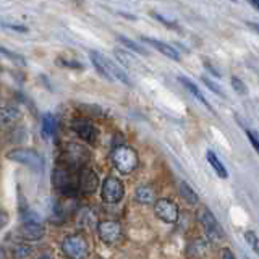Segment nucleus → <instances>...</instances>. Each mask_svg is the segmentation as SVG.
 <instances>
[{"label":"nucleus","instance_id":"f257e3e1","mask_svg":"<svg viewBox=\"0 0 259 259\" xmlns=\"http://www.w3.org/2000/svg\"><path fill=\"white\" fill-rule=\"evenodd\" d=\"M52 183L65 198H73L78 193V170L58 164L52 172Z\"/></svg>","mask_w":259,"mask_h":259},{"label":"nucleus","instance_id":"f03ea898","mask_svg":"<svg viewBox=\"0 0 259 259\" xmlns=\"http://www.w3.org/2000/svg\"><path fill=\"white\" fill-rule=\"evenodd\" d=\"M112 162L114 167L119 170L120 173H131L134 172L139 165V157L138 152L134 151L133 147H130L127 144H120L114 147L112 151Z\"/></svg>","mask_w":259,"mask_h":259},{"label":"nucleus","instance_id":"7ed1b4c3","mask_svg":"<svg viewBox=\"0 0 259 259\" xmlns=\"http://www.w3.org/2000/svg\"><path fill=\"white\" fill-rule=\"evenodd\" d=\"M62 251L68 259H86L89 256V242L83 233H73L62 240Z\"/></svg>","mask_w":259,"mask_h":259},{"label":"nucleus","instance_id":"20e7f679","mask_svg":"<svg viewBox=\"0 0 259 259\" xmlns=\"http://www.w3.org/2000/svg\"><path fill=\"white\" fill-rule=\"evenodd\" d=\"M88 160H89V151L84 146L68 142V144L63 147L62 165L73 168V170H80V168L86 167Z\"/></svg>","mask_w":259,"mask_h":259},{"label":"nucleus","instance_id":"39448f33","mask_svg":"<svg viewBox=\"0 0 259 259\" xmlns=\"http://www.w3.org/2000/svg\"><path fill=\"white\" fill-rule=\"evenodd\" d=\"M6 159L18 162V164H23L26 167H29L31 170H37L41 172L44 167V160L41 157V154L34 149L29 147H15L11 151L6 152Z\"/></svg>","mask_w":259,"mask_h":259},{"label":"nucleus","instance_id":"423d86ee","mask_svg":"<svg viewBox=\"0 0 259 259\" xmlns=\"http://www.w3.org/2000/svg\"><path fill=\"white\" fill-rule=\"evenodd\" d=\"M101 196H102L104 203L119 204L120 201L123 199V196H125V186H123V183L117 177H114V175H109V177L102 181Z\"/></svg>","mask_w":259,"mask_h":259},{"label":"nucleus","instance_id":"0eeeda50","mask_svg":"<svg viewBox=\"0 0 259 259\" xmlns=\"http://www.w3.org/2000/svg\"><path fill=\"white\" fill-rule=\"evenodd\" d=\"M97 235L106 245H117L123 240V229L119 220H101L97 224Z\"/></svg>","mask_w":259,"mask_h":259},{"label":"nucleus","instance_id":"6e6552de","mask_svg":"<svg viewBox=\"0 0 259 259\" xmlns=\"http://www.w3.org/2000/svg\"><path fill=\"white\" fill-rule=\"evenodd\" d=\"M198 219L201 225H203L204 232L207 233V237H209L211 240H220L224 238V229L219 225L217 219L214 217V214L207 209V207H201V209L198 211Z\"/></svg>","mask_w":259,"mask_h":259},{"label":"nucleus","instance_id":"1a4fd4ad","mask_svg":"<svg viewBox=\"0 0 259 259\" xmlns=\"http://www.w3.org/2000/svg\"><path fill=\"white\" fill-rule=\"evenodd\" d=\"M154 212H155V216L165 224H175L178 220V214H180L178 206L175 204L172 199H167V198L155 199Z\"/></svg>","mask_w":259,"mask_h":259},{"label":"nucleus","instance_id":"9d476101","mask_svg":"<svg viewBox=\"0 0 259 259\" xmlns=\"http://www.w3.org/2000/svg\"><path fill=\"white\" fill-rule=\"evenodd\" d=\"M99 188V177L89 167H83L78 170V191L84 194H93Z\"/></svg>","mask_w":259,"mask_h":259},{"label":"nucleus","instance_id":"9b49d317","mask_svg":"<svg viewBox=\"0 0 259 259\" xmlns=\"http://www.w3.org/2000/svg\"><path fill=\"white\" fill-rule=\"evenodd\" d=\"M71 130L80 136L83 141L89 142V144H94L97 141V128L93 125V122L88 120V119H75L71 122Z\"/></svg>","mask_w":259,"mask_h":259},{"label":"nucleus","instance_id":"f8f14e48","mask_svg":"<svg viewBox=\"0 0 259 259\" xmlns=\"http://www.w3.org/2000/svg\"><path fill=\"white\" fill-rule=\"evenodd\" d=\"M102 62H104V65H106L107 73L110 75V78H112V81L117 80V81H120V83H123V84H127V86H131L133 83H131V80L128 78V75H127L125 70H122V68L119 67V65L114 63V62L110 60V58H107L106 55H102Z\"/></svg>","mask_w":259,"mask_h":259},{"label":"nucleus","instance_id":"ddd939ff","mask_svg":"<svg viewBox=\"0 0 259 259\" xmlns=\"http://www.w3.org/2000/svg\"><path fill=\"white\" fill-rule=\"evenodd\" d=\"M45 235V229L42 224H23L19 227V237L28 242H37Z\"/></svg>","mask_w":259,"mask_h":259},{"label":"nucleus","instance_id":"4468645a","mask_svg":"<svg viewBox=\"0 0 259 259\" xmlns=\"http://www.w3.org/2000/svg\"><path fill=\"white\" fill-rule=\"evenodd\" d=\"M141 41L142 42H146L149 45H152V47L155 50H159L162 55H165L168 58H172V60H180V54H178V50H175L172 45H168L165 42H162V41H155V39H151V37H146V36H142L141 37Z\"/></svg>","mask_w":259,"mask_h":259},{"label":"nucleus","instance_id":"2eb2a0df","mask_svg":"<svg viewBox=\"0 0 259 259\" xmlns=\"http://www.w3.org/2000/svg\"><path fill=\"white\" fill-rule=\"evenodd\" d=\"M19 110L15 107H0V130H6L13 127L19 120Z\"/></svg>","mask_w":259,"mask_h":259},{"label":"nucleus","instance_id":"dca6fc26","mask_svg":"<svg viewBox=\"0 0 259 259\" xmlns=\"http://www.w3.org/2000/svg\"><path fill=\"white\" fill-rule=\"evenodd\" d=\"M134 199L138 201L139 204H144V206H149V204H154L155 203V191L152 186L149 185H141L136 188L134 191Z\"/></svg>","mask_w":259,"mask_h":259},{"label":"nucleus","instance_id":"f3484780","mask_svg":"<svg viewBox=\"0 0 259 259\" xmlns=\"http://www.w3.org/2000/svg\"><path fill=\"white\" fill-rule=\"evenodd\" d=\"M178 81L181 83V84H183V86L188 89V93H191L194 97H196V99L201 102V104H203V106L206 107V109H209L211 110V112H214V110H212V107H211V104L209 102H207L206 101V97H204V94L203 93H201V91H199V88L196 86V84H194L191 80H188V78L186 76H178Z\"/></svg>","mask_w":259,"mask_h":259},{"label":"nucleus","instance_id":"a211bd4d","mask_svg":"<svg viewBox=\"0 0 259 259\" xmlns=\"http://www.w3.org/2000/svg\"><path fill=\"white\" fill-rule=\"evenodd\" d=\"M57 119L52 114H45L42 117V122H41V133L45 139L52 138V136H55L57 133Z\"/></svg>","mask_w":259,"mask_h":259},{"label":"nucleus","instance_id":"6ab92c4d","mask_svg":"<svg viewBox=\"0 0 259 259\" xmlns=\"http://www.w3.org/2000/svg\"><path fill=\"white\" fill-rule=\"evenodd\" d=\"M206 157H207V162H209V165L214 168V172H216L220 178H224V180H225L227 177H229V172H227L225 165L219 160V157H217V155L214 154L212 151H207Z\"/></svg>","mask_w":259,"mask_h":259},{"label":"nucleus","instance_id":"aec40b11","mask_svg":"<svg viewBox=\"0 0 259 259\" xmlns=\"http://www.w3.org/2000/svg\"><path fill=\"white\" fill-rule=\"evenodd\" d=\"M180 194L188 204H198L199 203V198H198L196 191H194L193 188L186 183V181H180Z\"/></svg>","mask_w":259,"mask_h":259},{"label":"nucleus","instance_id":"412c9836","mask_svg":"<svg viewBox=\"0 0 259 259\" xmlns=\"http://www.w3.org/2000/svg\"><path fill=\"white\" fill-rule=\"evenodd\" d=\"M117 39H119V42H122L123 45H125L127 49H130V50H133V52H136V54H141V55H147V52L141 47V45L138 44V42H134V41H131V39H128V37H125V36H117Z\"/></svg>","mask_w":259,"mask_h":259},{"label":"nucleus","instance_id":"4be33fe9","mask_svg":"<svg viewBox=\"0 0 259 259\" xmlns=\"http://www.w3.org/2000/svg\"><path fill=\"white\" fill-rule=\"evenodd\" d=\"M0 54L5 55L6 58H10L11 62H15L16 65H26V60H24V57H21L19 54H15V52H10L8 49H5L0 45Z\"/></svg>","mask_w":259,"mask_h":259},{"label":"nucleus","instance_id":"5701e85b","mask_svg":"<svg viewBox=\"0 0 259 259\" xmlns=\"http://www.w3.org/2000/svg\"><path fill=\"white\" fill-rule=\"evenodd\" d=\"M245 240L248 242V245L251 246L253 250H255L258 255H259V238L258 235L253 230H248V232H245Z\"/></svg>","mask_w":259,"mask_h":259},{"label":"nucleus","instance_id":"b1692460","mask_svg":"<svg viewBox=\"0 0 259 259\" xmlns=\"http://www.w3.org/2000/svg\"><path fill=\"white\" fill-rule=\"evenodd\" d=\"M230 83H232V86H233V89L237 91L238 94H242V96H245V94H248V89H246V86H245V83L240 80V78H237V76H232V80H230Z\"/></svg>","mask_w":259,"mask_h":259},{"label":"nucleus","instance_id":"393cba45","mask_svg":"<svg viewBox=\"0 0 259 259\" xmlns=\"http://www.w3.org/2000/svg\"><path fill=\"white\" fill-rule=\"evenodd\" d=\"M245 133H246V136H248V141L251 142L253 149H255V151L259 154V138L251 131V130H248V128H245Z\"/></svg>","mask_w":259,"mask_h":259},{"label":"nucleus","instance_id":"a878e982","mask_svg":"<svg viewBox=\"0 0 259 259\" xmlns=\"http://www.w3.org/2000/svg\"><path fill=\"white\" fill-rule=\"evenodd\" d=\"M203 83L206 84V86L207 88H209L211 91H212V93L214 94H217V96H220V97H224V93H222V91H220V88L217 86V84L216 83H214L212 80H209V78H206V76H203Z\"/></svg>","mask_w":259,"mask_h":259},{"label":"nucleus","instance_id":"bb28decb","mask_svg":"<svg viewBox=\"0 0 259 259\" xmlns=\"http://www.w3.org/2000/svg\"><path fill=\"white\" fill-rule=\"evenodd\" d=\"M31 253V248H28V246L26 245H19L18 248L15 250V258L16 259H23V258H26Z\"/></svg>","mask_w":259,"mask_h":259},{"label":"nucleus","instance_id":"cd10ccee","mask_svg":"<svg viewBox=\"0 0 259 259\" xmlns=\"http://www.w3.org/2000/svg\"><path fill=\"white\" fill-rule=\"evenodd\" d=\"M151 15L155 18V19H159L160 23H164L167 28H172V29H178V26H177V23H173V21H168L167 18H164L162 15H157V13H151Z\"/></svg>","mask_w":259,"mask_h":259},{"label":"nucleus","instance_id":"c85d7f7f","mask_svg":"<svg viewBox=\"0 0 259 259\" xmlns=\"http://www.w3.org/2000/svg\"><path fill=\"white\" fill-rule=\"evenodd\" d=\"M58 63L63 65V67H68V68H78V70L83 68V65L80 62H68V60H65V58H58Z\"/></svg>","mask_w":259,"mask_h":259},{"label":"nucleus","instance_id":"c756f323","mask_svg":"<svg viewBox=\"0 0 259 259\" xmlns=\"http://www.w3.org/2000/svg\"><path fill=\"white\" fill-rule=\"evenodd\" d=\"M3 28H8V29H13V31H18V32H26L28 31V28L23 24H15V23H3L2 24Z\"/></svg>","mask_w":259,"mask_h":259},{"label":"nucleus","instance_id":"7c9ffc66","mask_svg":"<svg viewBox=\"0 0 259 259\" xmlns=\"http://www.w3.org/2000/svg\"><path fill=\"white\" fill-rule=\"evenodd\" d=\"M220 259H235V255L229 248H222L220 251Z\"/></svg>","mask_w":259,"mask_h":259},{"label":"nucleus","instance_id":"2f4dec72","mask_svg":"<svg viewBox=\"0 0 259 259\" xmlns=\"http://www.w3.org/2000/svg\"><path fill=\"white\" fill-rule=\"evenodd\" d=\"M6 224H8V214L0 209V230H2Z\"/></svg>","mask_w":259,"mask_h":259},{"label":"nucleus","instance_id":"473e14b6","mask_svg":"<svg viewBox=\"0 0 259 259\" xmlns=\"http://www.w3.org/2000/svg\"><path fill=\"white\" fill-rule=\"evenodd\" d=\"M248 26H250V28H253V29H255L256 32H259V26H258L256 23H253V21H250V23H248Z\"/></svg>","mask_w":259,"mask_h":259},{"label":"nucleus","instance_id":"72a5a7b5","mask_svg":"<svg viewBox=\"0 0 259 259\" xmlns=\"http://www.w3.org/2000/svg\"><path fill=\"white\" fill-rule=\"evenodd\" d=\"M251 5L255 6V8H258V10H259V2H251Z\"/></svg>","mask_w":259,"mask_h":259},{"label":"nucleus","instance_id":"f704fd0d","mask_svg":"<svg viewBox=\"0 0 259 259\" xmlns=\"http://www.w3.org/2000/svg\"><path fill=\"white\" fill-rule=\"evenodd\" d=\"M41 259H50V258H41Z\"/></svg>","mask_w":259,"mask_h":259}]
</instances>
